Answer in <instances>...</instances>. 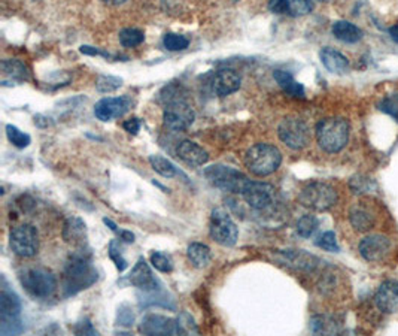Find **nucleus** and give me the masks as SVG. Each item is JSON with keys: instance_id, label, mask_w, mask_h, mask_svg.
<instances>
[{"instance_id": "f257e3e1", "label": "nucleus", "mask_w": 398, "mask_h": 336, "mask_svg": "<svg viewBox=\"0 0 398 336\" xmlns=\"http://www.w3.org/2000/svg\"><path fill=\"white\" fill-rule=\"evenodd\" d=\"M182 88L169 86L163 90L161 99L165 101V111H163V120L165 126L170 130L182 132L187 130L196 120V112L193 106L189 105L185 97L180 95Z\"/></svg>"}, {"instance_id": "f03ea898", "label": "nucleus", "mask_w": 398, "mask_h": 336, "mask_svg": "<svg viewBox=\"0 0 398 336\" xmlns=\"http://www.w3.org/2000/svg\"><path fill=\"white\" fill-rule=\"evenodd\" d=\"M97 278V270L92 260L85 257L84 254H75L66 263V268L63 270V290H65L66 296H74L92 287Z\"/></svg>"}, {"instance_id": "7ed1b4c3", "label": "nucleus", "mask_w": 398, "mask_h": 336, "mask_svg": "<svg viewBox=\"0 0 398 336\" xmlns=\"http://www.w3.org/2000/svg\"><path fill=\"white\" fill-rule=\"evenodd\" d=\"M350 126L342 117L324 118L316 124V141L325 152H339L346 147L349 141Z\"/></svg>"}, {"instance_id": "20e7f679", "label": "nucleus", "mask_w": 398, "mask_h": 336, "mask_svg": "<svg viewBox=\"0 0 398 336\" xmlns=\"http://www.w3.org/2000/svg\"><path fill=\"white\" fill-rule=\"evenodd\" d=\"M282 163V152L271 144H255L247 151L245 165L255 177H269Z\"/></svg>"}, {"instance_id": "39448f33", "label": "nucleus", "mask_w": 398, "mask_h": 336, "mask_svg": "<svg viewBox=\"0 0 398 336\" xmlns=\"http://www.w3.org/2000/svg\"><path fill=\"white\" fill-rule=\"evenodd\" d=\"M20 283L34 299H48L57 290V279L51 270L45 268H27L21 270Z\"/></svg>"}, {"instance_id": "423d86ee", "label": "nucleus", "mask_w": 398, "mask_h": 336, "mask_svg": "<svg viewBox=\"0 0 398 336\" xmlns=\"http://www.w3.org/2000/svg\"><path fill=\"white\" fill-rule=\"evenodd\" d=\"M298 202H300L307 210L316 213L328 211L337 204V192L327 183H315L307 184L300 195H298Z\"/></svg>"}, {"instance_id": "0eeeda50", "label": "nucleus", "mask_w": 398, "mask_h": 336, "mask_svg": "<svg viewBox=\"0 0 398 336\" xmlns=\"http://www.w3.org/2000/svg\"><path fill=\"white\" fill-rule=\"evenodd\" d=\"M205 177L213 187L222 190V192L238 195L242 193L243 187H245L249 181V178L247 175H243L238 169H233L224 165H213L206 168Z\"/></svg>"}, {"instance_id": "6e6552de", "label": "nucleus", "mask_w": 398, "mask_h": 336, "mask_svg": "<svg viewBox=\"0 0 398 336\" xmlns=\"http://www.w3.org/2000/svg\"><path fill=\"white\" fill-rule=\"evenodd\" d=\"M277 135L279 139L291 150H303L311 142L309 126L297 117L284 118L277 127Z\"/></svg>"}, {"instance_id": "1a4fd4ad", "label": "nucleus", "mask_w": 398, "mask_h": 336, "mask_svg": "<svg viewBox=\"0 0 398 336\" xmlns=\"http://www.w3.org/2000/svg\"><path fill=\"white\" fill-rule=\"evenodd\" d=\"M211 238L222 245V247H233L238 242L239 229L236 223L233 221L230 214L224 211L222 208H216L212 211L211 223H209Z\"/></svg>"}, {"instance_id": "9d476101", "label": "nucleus", "mask_w": 398, "mask_h": 336, "mask_svg": "<svg viewBox=\"0 0 398 336\" xmlns=\"http://www.w3.org/2000/svg\"><path fill=\"white\" fill-rule=\"evenodd\" d=\"M9 245L18 257H33L39 250V235L32 224L15 226L9 235Z\"/></svg>"}, {"instance_id": "9b49d317", "label": "nucleus", "mask_w": 398, "mask_h": 336, "mask_svg": "<svg viewBox=\"0 0 398 336\" xmlns=\"http://www.w3.org/2000/svg\"><path fill=\"white\" fill-rule=\"evenodd\" d=\"M247 204L258 211L269 210L276 202V190L271 184L261 183V181H248L243 187L242 193Z\"/></svg>"}, {"instance_id": "f8f14e48", "label": "nucleus", "mask_w": 398, "mask_h": 336, "mask_svg": "<svg viewBox=\"0 0 398 336\" xmlns=\"http://www.w3.org/2000/svg\"><path fill=\"white\" fill-rule=\"evenodd\" d=\"M359 254L367 261L377 263L385 260L391 253V241L384 235H370L359 242Z\"/></svg>"}, {"instance_id": "ddd939ff", "label": "nucleus", "mask_w": 398, "mask_h": 336, "mask_svg": "<svg viewBox=\"0 0 398 336\" xmlns=\"http://www.w3.org/2000/svg\"><path fill=\"white\" fill-rule=\"evenodd\" d=\"M139 330L143 335H179V333H185V330L182 329V324H180L179 320L169 319V317L158 315V314H149L147 317H143Z\"/></svg>"}, {"instance_id": "4468645a", "label": "nucleus", "mask_w": 398, "mask_h": 336, "mask_svg": "<svg viewBox=\"0 0 398 336\" xmlns=\"http://www.w3.org/2000/svg\"><path fill=\"white\" fill-rule=\"evenodd\" d=\"M130 110L129 97H105L94 106V115L101 121H111L114 118H120Z\"/></svg>"}, {"instance_id": "2eb2a0df", "label": "nucleus", "mask_w": 398, "mask_h": 336, "mask_svg": "<svg viewBox=\"0 0 398 336\" xmlns=\"http://www.w3.org/2000/svg\"><path fill=\"white\" fill-rule=\"evenodd\" d=\"M129 283L132 286H134V287L143 290V292H147V293L156 292V290L160 286V281L156 277H154L149 265L142 257L138 260V263L134 265L133 270L130 272Z\"/></svg>"}, {"instance_id": "dca6fc26", "label": "nucleus", "mask_w": 398, "mask_h": 336, "mask_svg": "<svg viewBox=\"0 0 398 336\" xmlns=\"http://www.w3.org/2000/svg\"><path fill=\"white\" fill-rule=\"evenodd\" d=\"M242 79L236 70L233 69H221L216 72L212 78V90L216 96L225 97L229 95L236 93L240 88Z\"/></svg>"}, {"instance_id": "f3484780", "label": "nucleus", "mask_w": 398, "mask_h": 336, "mask_svg": "<svg viewBox=\"0 0 398 336\" xmlns=\"http://www.w3.org/2000/svg\"><path fill=\"white\" fill-rule=\"evenodd\" d=\"M375 302L379 310L385 314H394L398 311V281H385L377 288Z\"/></svg>"}, {"instance_id": "a211bd4d", "label": "nucleus", "mask_w": 398, "mask_h": 336, "mask_svg": "<svg viewBox=\"0 0 398 336\" xmlns=\"http://www.w3.org/2000/svg\"><path fill=\"white\" fill-rule=\"evenodd\" d=\"M178 156L189 166H203L209 160V154L193 141H182L178 145Z\"/></svg>"}, {"instance_id": "6ab92c4d", "label": "nucleus", "mask_w": 398, "mask_h": 336, "mask_svg": "<svg viewBox=\"0 0 398 336\" xmlns=\"http://www.w3.org/2000/svg\"><path fill=\"white\" fill-rule=\"evenodd\" d=\"M63 239L74 247H83L87 242V227L79 217H70L63 227Z\"/></svg>"}, {"instance_id": "aec40b11", "label": "nucleus", "mask_w": 398, "mask_h": 336, "mask_svg": "<svg viewBox=\"0 0 398 336\" xmlns=\"http://www.w3.org/2000/svg\"><path fill=\"white\" fill-rule=\"evenodd\" d=\"M320 57H321V61H322V65L325 66V69H328L331 74L343 75L349 70L348 59L343 56L342 52H339L337 50L330 48V47L324 48L320 52Z\"/></svg>"}, {"instance_id": "412c9836", "label": "nucleus", "mask_w": 398, "mask_h": 336, "mask_svg": "<svg viewBox=\"0 0 398 336\" xmlns=\"http://www.w3.org/2000/svg\"><path fill=\"white\" fill-rule=\"evenodd\" d=\"M21 313V302L18 296L3 288L0 293V320L17 319Z\"/></svg>"}, {"instance_id": "4be33fe9", "label": "nucleus", "mask_w": 398, "mask_h": 336, "mask_svg": "<svg viewBox=\"0 0 398 336\" xmlns=\"http://www.w3.org/2000/svg\"><path fill=\"white\" fill-rule=\"evenodd\" d=\"M349 220L355 230L367 232L375 226V214L367 206L357 205L350 210Z\"/></svg>"}, {"instance_id": "5701e85b", "label": "nucleus", "mask_w": 398, "mask_h": 336, "mask_svg": "<svg viewBox=\"0 0 398 336\" xmlns=\"http://www.w3.org/2000/svg\"><path fill=\"white\" fill-rule=\"evenodd\" d=\"M276 83L279 87L284 90V92L289 96L297 97V99H304V87L294 79V77L286 70H275L273 74Z\"/></svg>"}, {"instance_id": "b1692460", "label": "nucleus", "mask_w": 398, "mask_h": 336, "mask_svg": "<svg viewBox=\"0 0 398 336\" xmlns=\"http://www.w3.org/2000/svg\"><path fill=\"white\" fill-rule=\"evenodd\" d=\"M333 34L342 42L355 43L363 38V32L355 24L348 21H337L333 24Z\"/></svg>"}, {"instance_id": "393cba45", "label": "nucleus", "mask_w": 398, "mask_h": 336, "mask_svg": "<svg viewBox=\"0 0 398 336\" xmlns=\"http://www.w3.org/2000/svg\"><path fill=\"white\" fill-rule=\"evenodd\" d=\"M187 256L196 268L203 269L209 265L211 261V248L205 244L193 242L187 250Z\"/></svg>"}, {"instance_id": "a878e982", "label": "nucleus", "mask_w": 398, "mask_h": 336, "mask_svg": "<svg viewBox=\"0 0 398 336\" xmlns=\"http://www.w3.org/2000/svg\"><path fill=\"white\" fill-rule=\"evenodd\" d=\"M2 72H3V81L8 78L12 83H21V81L29 79V72L21 61L9 59L2 61Z\"/></svg>"}, {"instance_id": "bb28decb", "label": "nucleus", "mask_w": 398, "mask_h": 336, "mask_svg": "<svg viewBox=\"0 0 398 336\" xmlns=\"http://www.w3.org/2000/svg\"><path fill=\"white\" fill-rule=\"evenodd\" d=\"M149 163L152 169L157 172L158 175L165 177V178H174L178 175V169L176 166L171 163L170 160L165 159L163 156H151Z\"/></svg>"}, {"instance_id": "cd10ccee", "label": "nucleus", "mask_w": 398, "mask_h": 336, "mask_svg": "<svg viewBox=\"0 0 398 336\" xmlns=\"http://www.w3.org/2000/svg\"><path fill=\"white\" fill-rule=\"evenodd\" d=\"M145 41V34L139 29H123L120 32V42L125 48H134Z\"/></svg>"}, {"instance_id": "c85d7f7f", "label": "nucleus", "mask_w": 398, "mask_h": 336, "mask_svg": "<svg viewBox=\"0 0 398 336\" xmlns=\"http://www.w3.org/2000/svg\"><path fill=\"white\" fill-rule=\"evenodd\" d=\"M6 136H8V139L11 141L12 145H15L17 148H25V147H29L30 145V136L21 132L18 127L12 126V124H8L6 126Z\"/></svg>"}, {"instance_id": "c756f323", "label": "nucleus", "mask_w": 398, "mask_h": 336, "mask_svg": "<svg viewBox=\"0 0 398 336\" xmlns=\"http://www.w3.org/2000/svg\"><path fill=\"white\" fill-rule=\"evenodd\" d=\"M313 9V0H288L286 15L302 17L309 14Z\"/></svg>"}, {"instance_id": "7c9ffc66", "label": "nucleus", "mask_w": 398, "mask_h": 336, "mask_svg": "<svg viewBox=\"0 0 398 336\" xmlns=\"http://www.w3.org/2000/svg\"><path fill=\"white\" fill-rule=\"evenodd\" d=\"M318 219L315 215H303L297 223V233L302 236V238H311L315 233V230L318 229Z\"/></svg>"}, {"instance_id": "2f4dec72", "label": "nucleus", "mask_w": 398, "mask_h": 336, "mask_svg": "<svg viewBox=\"0 0 398 336\" xmlns=\"http://www.w3.org/2000/svg\"><path fill=\"white\" fill-rule=\"evenodd\" d=\"M163 45L169 51H182L188 48L189 41L182 34L178 33H167L165 38H163Z\"/></svg>"}, {"instance_id": "473e14b6", "label": "nucleus", "mask_w": 398, "mask_h": 336, "mask_svg": "<svg viewBox=\"0 0 398 336\" xmlns=\"http://www.w3.org/2000/svg\"><path fill=\"white\" fill-rule=\"evenodd\" d=\"M151 265L157 270L165 272V274H169V272L174 270V261H171L167 254L160 251L151 254Z\"/></svg>"}, {"instance_id": "72a5a7b5", "label": "nucleus", "mask_w": 398, "mask_h": 336, "mask_svg": "<svg viewBox=\"0 0 398 336\" xmlns=\"http://www.w3.org/2000/svg\"><path fill=\"white\" fill-rule=\"evenodd\" d=\"M121 86H123V79L111 77V75H101L97 79L96 88L101 93H111V92H115L116 88H120Z\"/></svg>"}, {"instance_id": "f704fd0d", "label": "nucleus", "mask_w": 398, "mask_h": 336, "mask_svg": "<svg viewBox=\"0 0 398 336\" xmlns=\"http://www.w3.org/2000/svg\"><path fill=\"white\" fill-rule=\"evenodd\" d=\"M316 245H318L320 248L325 250V251H330V253H337L339 248V244L336 239V235L334 232H325L320 236V239L316 241Z\"/></svg>"}, {"instance_id": "c9c22d12", "label": "nucleus", "mask_w": 398, "mask_h": 336, "mask_svg": "<svg viewBox=\"0 0 398 336\" xmlns=\"http://www.w3.org/2000/svg\"><path fill=\"white\" fill-rule=\"evenodd\" d=\"M379 110L398 120V95H391L382 99V102L379 103Z\"/></svg>"}, {"instance_id": "e433bc0d", "label": "nucleus", "mask_w": 398, "mask_h": 336, "mask_svg": "<svg viewBox=\"0 0 398 336\" xmlns=\"http://www.w3.org/2000/svg\"><path fill=\"white\" fill-rule=\"evenodd\" d=\"M109 257L111 260L115 263V266L116 269H118L120 272L125 270L127 269V260H125L123 256H121V251L118 248V245H116V241H111L109 244Z\"/></svg>"}, {"instance_id": "4c0bfd02", "label": "nucleus", "mask_w": 398, "mask_h": 336, "mask_svg": "<svg viewBox=\"0 0 398 336\" xmlns=\"http://www.w3.org/2000/svg\"><path fill=\"white\" fill-rule=\"evenodd\" d=\"M133 322H134V314L132 313L130 308L121 306L118 311V324L125 326V328H130V326H133Z\"/></svg>"}, {"instance_id": "58836bf2", "label": "nucleus", "mask_w": 398, "mask_h": 336, "mask_svg": "<svg viewBox=\"0 0 398 336\" xmlns=\"http://www.w3.org/2000/svg\"><path fill=\"white\" fill-rule=\"evenodd\" d=\"M288 0H269V9L273 14H286Z\"/></svg>"}, {"instance_id": "ea45409f", "label": "nucleus", "mask_w": 398, "mask_h": 336, "mask_svg": "<svg viewBox=\"0 0 398 336\" xmlns=\"http://www.w3.org/2000/svg\"><path fill=\"white\" fill-rule=\"evenodd\" d=\"M123 127L125 129V132H129V133H132V135H136V133H138V132L140 130V120H139V118L133 117V118H130V120L124 121Z\"/></svg>"}, {"instance_id": "a19ab883", "label": "nucleus", "mask_w": 398, "mask_h": 336, "mask_svg": "<svg viewBox=\"0 0 398 336\" xmlns=\"http://www.w3.org/2000/svg\"><path fill=\"white\" fill-rule=\"evenodd\" d=\"M81 52L87 54V56H103V57H109V54H107V52H103V51L97 50V48H94V47H88V45H83V47H81Z\"/></svg>"}, {"instance_id": "79ce46f5", "label": "nucleus", "mask_w": 398, "mask_h": 336, "mask_svg": "<svg viewBox=\"0 0 398 336\" xmlns=\"http://www.w3.org/2000/svg\"><path fill=\"white\" fill-rule=\"evenodd\" d=\"M118 235H120V238H121L124 242H129V244L134 242V235H133L132 232H129V230H120Z\"/></svg>"}, {"instance_id": "37998d69", "label": "nucleus", "mask_w": 398, "mask_h": 336, "mask_svg": "<svg viewBox=\"0 0 398 336\" xmlns=\"http://www.w3.org/2000/svg\"><path fill=\"white\" fill-rule=\"evenodd\" d=\"M390 34H391L392 41L398 43V24H395V26L391 27V29H390Z\"/></svg>"}, {"instance_id": "c03bdc74", "label": "nucleus", "mask_w": 398, "mask_h": 336, "mask_svg": "<svg viewBox=\"0 0 398 336\" xmlns=\"http://www.w3.org/2000/svg\"><path fill=\"white\" fill-rule=\"evenodd\" d=\"M102 2H103V3H106V5L118 6V5H123V3L127 2V0H102Z\"/></svg>"}, {"instance_id": "a18cd8bd", "label": "nucleus", "mask_w": 398, "mask_h": 336, "mask_svg": "<svg viewBox=\"0 0 398 336\" xmlns=\"http://www.w3.org/2000/svg\"><path fill=\"white\" fill-rule=\"evenodd\" d=\"M103 223L109 226V227H111V230H114V232H116V233L120 232V230H118V226H116L112 220H109V219H103Z\"/></svg>"}]
</instances>
